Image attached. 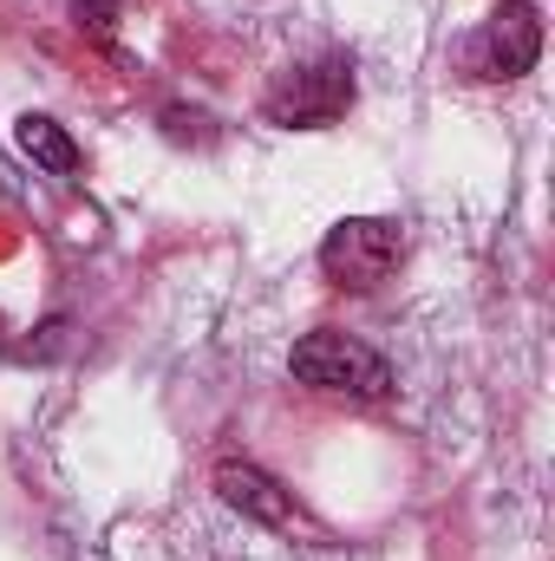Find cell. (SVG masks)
I'll return each mask as SVG.
<instances>
[{"label": "cell", "instance_id": "5b68a950", "mask_svg": "<svg viewBox=\"0 0 555 561\" xmlns=\"http://www.w3.org/2000/svg\"><path fill=\"white\" fill-rule=\"evenodd\" d=\"M216 490H223L229 510H242V516H256V523H269V529L294 523L281 483L269 477V470H256V463H216Z\"/></svg>", "mask_w": 555, "mask_h": 561}, {"label": "cell", "instance_id": "7a4b0ae2", "mask_svg": "<svg viewBox=\"0 0 555 561\" xmlns=\"http://www.w3.org/2000/svg\"><path fill=\"white\" fill-rule=\"evenodd\" d=\"M399 255H406V236H399V222H380V216H347L320 242V268H327L333 287H347V294L380 287V280L399 268Z\"/></svg>", "mask_w": 555, "mask_h": 561}, {"label": "cell", "instance_id": "ba28073f", "mask_svg": "<svg viewBox=\"0 0 555 561\" xmlns=\"http://www.w3.org/2000/svg\"><path fill=\"white\" fill-rule=\"evenodd\" d=\"M0 346H7V320H0Z\"/></svg>", "mask_w": 555, "mask_h": 561}, {"label": "cell", "instance_id": "277c9868", "mask_svg": "<svg viewBox=\"0 0 555 561\" xmlns=\"http://www.w3.org/2000/svg\"><path fill=\"white\" fill-rule=\"evenodd\" d=\"M464 59H471L477 79H523V72L543 59V20H536V7H530V0H503V7L471 33Z\"/></svg>", "mask_w": 555, "mask_h": 561}, {"label": "cell", "instance_id": "52a82bcc", "mask_svg": "<svg viewBox=\"0 0 555 561\" xmlns=\"http://www.w3.org/2000/svg\"><path fill=\"white\" fill-rule=\"evenodd\" d=\"M125 0H72V20H79V33H92V39H112V13H118Z\"/></svg>", "mask_w": 555, "mask_h": 561}, {"label": "cell", "instance_id": "6da1fadb", "mask_svg": "<svg viewBox=\"0 0 555 561\" xmlns=\"http://www.w3.org/2000/svg\"><path fill=\"white\" fill-rule=\"evenodd\" d=\"M287 373H294L301 386H314V392H347V399H386V392H393L386 359H380L366 340L333 333V327H320V333L294 340Z\"/></svg>", "mask_w": 555, "mask_h": 561}, {"label": "cell", "instance_id": "8992f818", "mask_svg": "<svg viewBox=\"0 0 555 561\" xmlns=\"http://www.w3.org/2000/svg\"><path fill=\"white\" fill-rule=\"evenodd\" d=\"M13 144H20L33 163H46L53 176H72V170H79V144L66 138L53 118H20V125H13Z\"/></svg>", "mask_w": 555, "mask_h": 561}, {"label": "cell", "instance_id": "3957f363", "mask_svg": "<svg viewBox=\"0 0 555 561\" xmlns=\"http://www.w3.org/2000/svg\"><path fill=\"white\" fill-rule=\"evenodd\" d=\"M353 105V66L347 59H320V66H294L281 72V85L269 92V118L287 131H320Z\"/></svg>", "mask_w": 555, "mask_h": 561}]
</instances>
